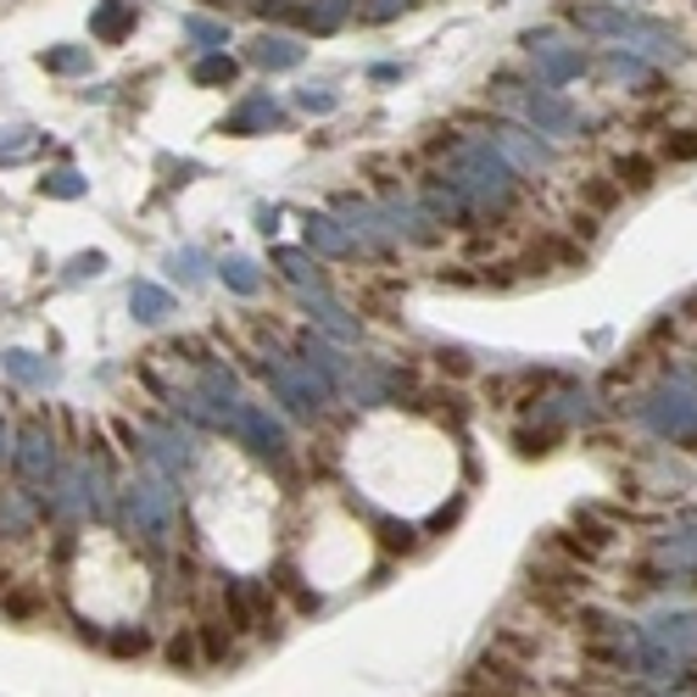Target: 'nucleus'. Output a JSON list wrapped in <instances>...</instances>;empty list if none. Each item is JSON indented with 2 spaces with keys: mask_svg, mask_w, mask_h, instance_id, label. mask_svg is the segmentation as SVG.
<instances>
[{
  "mask_svg": "<svg viewBox=\"0 0 697 697\" xmlns=\"http://www.w3.org/2000/svg\"><path fill=\"white\" fill-rule=\"evenodd\" d=\"M7 608H12V614L23 620V614H34V608H40V597H34V591H18V597H12Z\"/></svg>",
  "mask_w": 697,
  "mask_h": 697,
  "instance_id": "aec40b11",
  "label": "nucleus"
},
{
  "mask_svg": "<svg viewBox=\"0 0 697 697\" xmlns=\"http://www.w3.org/2000/svg\"><path fill=\"white\" fill-rule=\"evenodd\" d=\"M51 67H62V73H73V67H84V51H56V56H45Z\"/></svg>",
  "mask_w": 697,
  "mask_h": 697,
  "instance_id": "6ab92c4d",
  "label": "nucleus"
},
{
  "mask_svg": "<svg viewBox=\"0 0 697 697\" xmlns=\"http://www.w3.org/2000/svg\"><path fill=\"white\" fill-rule=\"evenodd\" d=\"M620 173H631V185H636V190H642V185H647V173H653V167H647V162H625V167H620Z\"/></svg>",
  "mask_w": 697,
  "mask_h": 697,
  "instance_id": "412c9836",
  "label": "nucleus"
},
{
  "mask_svg": "<svg viewBox=\"0 0 697 697\" xmlns=\"http://www.w3.org/2000/svg\"><path fill=\"white\" fill-rule=\"evenodd\" d=\"M196 78H202V84H229V78H235V67H229V62H202V67H196Z\"/></svg>",
  "mask_w": 697,
  "mask_h": 697,
  "instance_id": "2eb2a0df",
  "label": "nucleus"
},
{
  "mask_svg": "<svg viewBox=\"0 0 697 697\" xmlns=\"http://www.w3.org/2000/svg\"><path fill=\"white\" fill-rule=\"evenodd\" d=\"M129 307H134L145 324H156V318H167V313H173L167 291H156V285H134V291H129Z\"/></svg>",
  "mask_w": 697,
  "mask_h": 697,
  "instance_id": "39448f33",
  "label": "nucleus"
},
{
  "mask_svg": "<svg viewBox=\"0 0 697 697\" xmlns=\"http://www.w3.org/2000/svg\"><path fill=\"white\" fill-rule=\"evenodd\" d=\"M642 642H653V647H664V653H697V614H669V620H653V631L642 636Z\"/></svg>",
  "mask_w": 697,
  "mask_h": 697,
  "instance_id": "7ed1b4c3",
  "label": "nucleus"
},
{
  "mask_svg": "<svg viewBox=\"0 0 697 697\" xmlns=\"http://www.w3.org/2000/svg\"><path fill=\"white\" fill-rule=\"evenodd\" d=\"M307 246H318V251H335V257H340V251H352V240H346V235H340L329 218H307Z\"/></svg>",
  "mask_w": 697,
  "mask_h": 697,
  "instance_id": "0eeeda50",
  "label": "nucleus"
},
{
  "mask_svg": "<svg viewBox=\"0 0 697 697\" xmlns=\"http://www.w3.org/2000/svg\"><path fill=\"white\" fill-rule=\"evenodd\" d=\"M45 190H51V196H78L84 185H78V173H51V179H45Z\"/></svg>",
  "mask_w": 697,
  "mask_h": 697,
  "instance_id": "4468645a",
  "label": "nucleus"
},
{
  "mask_svg": "<svg viewBox=\"0 0 697 697\" xmlns=\"http://www.w3.org/2000/svg\"><path fill=\"white\" fill-rule=\"evenodd\" d=\"M224 280H229L235 291H257V274H251L246 257H229V263H224Z\"/></svg>",
  "mask_w": 697,
  "mask_h": 697,
  "instance_id": "f8f14e48",
  "label": "nucleus"
},
{
  "mask_svg": "<svg viewBox=\"0 0 697 697\" xmlns=\"http://www.w3.org/2000/svg\"><path fill=\"white\" fill-rule=\"evenodd\" d=\"M18 469H23V480H29V486H40V480H51V475H56V447H51V429H45V424H29V429H23Z\"/></svg>",
  "mask_w": 697,
  "mask_h": 697,
  "instance_id": "f03ea898",
  "label": "nucleus"
},
{
  "mask_svg": "<svg viewBox=\"0 0 697 697\" xmlns=\"http://www.w3.org/2000/svg\"><path fill=\"white\" fill-rule=\"evenodd\" d=\"M396 7H407V0H374V7H369V18H391Z\"/></svg>",
  "mask_w": 697,
  "mask_h": 697,
  "instance_id": "4be33fe9",
  "label": "nucleus"
},
{
  "mask_svg": "<svg viewBox=\"0 0 697 697\" xmlns=\"http://www.w3.org/2000/svg\"><path fill=\"white\" fill-rule=\"evenodd\" d=\"M0 580H7V575H0Z\"/></svg>",
  "mask_w": 697,
  "mask_h": 697,
  "instance_id": "b1692460",
  "label": "nucleus"
},
{
  "mask_svg": "<svg viewBox=\"0 0 697 697\" xmlns=\"http://www.w3.org/2000/svg\"><path fill=\"white\" fill-rule=\"evenodd\" d=\"M112 647H118V653H145V631H118Z\"/></svg>",
  "mask_w": 697,
  "mask_h": 697,
  "instance_id": "a211bd4d",
  "label": "nucleus"
},
{
  "mask_svg": "<svg viewBox=\"0 0 697 697\" xmlns=\"http://www.w3.org/2000/svg\"><path fill=\"white\" fill-rule=\"evenodd\" d=\"M525 112H531L542 129H553V134H569V129H575V112H569L564 101H553V96H531Z\"/></svg>",
  "mask_w": 697,
  "mask_h": 697,
  "instance_id": "20e7f679",
  "label": "nucleus"
},
{
  "mask_svg": "<svg viewBox=\"0 0 697 697\" xmlns=\"http://www.w3.org/2000/svg\"><path fill=\"white\" fill-rule=\"evenodd\" d=\"M167 658H173V664H196V642H190V636H173V642H167Z\"/></svg>",
  "mask_w": 697,
  "mask_h": 697,
  "instance_id": "dca6fc26",
  "label": "nucleus"
},
{
  "mask_svg": "<svg viewBox=\"0 0 697 697\" xmlns=\"http://www.w3.org/2000/svg\"><path fill=\"white\" fill-rule=\"evenodd\" d=\"M502 145H508V151H513L519 162H525V167H542V162H547V156H542V145H531V140H519L513 129H502Z\"/></svg>",
  "mask_w": 697,
  "mask_h": 697,
  "instance_id": "9d476101",
  "label": "nucleus"
},
{
  "mask_svg": "<svg viewBox=\"0 0 697 697\" xmlns=\"http://www.w3.org/2000/svg\"><path fill=\"white\" fill-rule=\"evenodd\" d=\"M118 29H123V7H107V12L96 18V34H107V40H112Z\"/></svg>",
  "mask_w": 697,
  "mask_h": 697,
  "instance_id": "f3484780",
  "label": "nucleus"
},
{
  "mask_svg": "<svg viewBox=\"0 0 697 697\" xmlns=\"http://www.w3.org/2000/svg\"><path fill=\"white\" fill-rule=\"evenodd\" d=\"M7 369H12L18 380H29V385H45V380H51V369H45V363H34V352H12V358H7Z\"/></svg>",
  "mask_w": 697,
  "mask_h": 697,
  "instance_id": "6e6552de",
  "label": "nucleus"
},
{
  "mask_svg": "<svg viewBox=\"0 0 697 697\" xmlns=\"http://www.w3.org/2000/svg\"><path fill=\"white\" fill-rule=\"evenodd\" d=\"M0 525H7V531H23V525H29V502H23V497H7V508H0Z\"/></svg>",
  "mask_w": 697,
  "mask_h": 697,
  "instance_id": "ddd939ff",
  "label": "nucleus"
},
{
  "mask_svg": "<svg viewBox=\"0 0 697 697\" xmlns=\"http://www.w3.org/2000/svg\"><path fill=\"white\" fill-rule=\"evenodd\" d=\"M12 458V447H7V424H0V464H7Z\"/></svg>",
  "mask_w": 697,
  "mask_h": 697,
  "instance_id": "5701e85b",
  "label": "nucleus"
},
{
  "mask_svg": "<svg viewBox=\"0 0 697 697\" xmlns=\"http://www.w3.org/2000/svg\"><path fill=\"white\" fill-rule=\"evenodd\" d=\"M274 118H280V112H274V101H251V107H246V112H240L229 129L240 134V129H251V123H274Z\"/></svg>",
  "mask_w": 697,
  "mask_h": 697,
  "instance_id": "9b49d317",
  "label": "nucleus"
},
{
  "mask_svg": "<svg viewBox=\"0 0 697 697\" xmlns=\"http://www.w3.org/2000/svg\"><path fill=\"white\" fill-rule=\"evenodd\" d=\"M302 51L291 45V40H263V45H257V62H269V67H291Z\"/></svg>",
  "mask_w": 697,
  "mask_h": 697,
  "instance_id": "1a4fd4ad",
  "label": "nucleus"
},
{
  "mask_svg": "<svg viewBox=\"0 0 697 697\" xmlns=\"http://www.w3.org/2000/svg\"><path fill=\"white\" fill-rule=\"evenodd\" d=\"M151 442H156V458L162 464H173V469H185L196 453H190V435H173V429H156L151 435Z\"/></svg>",
  "mask_w": 697,
  "mask_h": 697,
  "instance_id": "423d86ee",
  "label": "nucleus"
},
{
  "mask_svg": "<svg viewBox=\"0 0 697 697\" xmlns=\"http://www.w3.org/2000/svg\"><path fill=\"white\" fill-rule=\"evenodd\" d=\"M129 525H134L145 542H167V525H173V491L156 486V480L129 486Z\"/></svg>",
  "mask_w": 697,
  "mask_h": 697,
  "instance_id": "f257e3e1",
  "label": "nucleus"
}]
</instances>
